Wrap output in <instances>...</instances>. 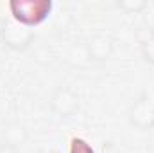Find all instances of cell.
<instances>
[{
    "label": "cell",
    "mask_w": 154,
    "mask_h": 153,
    "mask_svg": "<svg viewBox=\"0 0 154 153\" xmlns=\"http://www.w3.org/2000/svg\"><path fill=\"white\" fill-rule=\"evenodd\" d=\"M7 9L13 20L34 29L50 16L54 4L50 0H9Z\"/></svg>",
    "instance_id": "1"
},
{
    "label": "cell",
    "mask_w": 154,
    "mask_h": 153,
    "mask_svg": "<svg viewBox=\"0 0 154 153\" xmlns=\"http://www.w3.org/2000/svg\"><path fill=\"white\" fill-rule=\"evenodd\" d=\"M34 40H36V31L34 29L18 24L11 16L4 18L0 22V41L7 49H11L14 52H23V50L32 47Z\"/></svg>",
    "instance_id": "2"
},
{
    "label": "cell",
    "mask_w": 154,
    "mask_h": 153,
    "mask_svg": "<svg viewBox=\"0 0 154 153\" xmlns=\"http://www.w3.org/2000/svg\"><path fill=\"white\" fill-rule=\"evenodd\" d=\"M127 121L136 130L154 128V86L142 90L138 97L129 105Z\"/></svg>",
    "instance_id": "3"
},
{
    "label": "cell",
    "mask_w": 154,
    "mask_h": 153,
    "mask_svg": "<svg viewBox=\"0 0 154 153\" xmlns=\"http://www.w3.org/2000/svg\"><path fill=\"white\" fill-rule=\"evenodd\" d=\"M48 105H50V110L56 117L68 119L81 110V96L72 86L61 85L52 92Z\"/></svg>",
    "instance_id": "4"
},
{
    "label": "cell",
    "mask_w": 154,
    "mask_h": 153,
    "mask_svg": "<svg viewBox=\"0 0 154 153\" xmlns=\"http://www.w3.org/2000/svg\"><path fill=\"white\" fill-rule=\"evenodd\" d=\"M86 47L91 61H108L115 52V40L106 33H97L86 40Z\"/></svg>",
    "instance_id": "5"
},
{
    "label": "cell",
    "mask_w": 154,
    "mask_h": 153,
    "mask_svg": "<svg viewBox=\"0 0 154 153\" xmlns=\"http://www.w3.org/2000/svg\"><path fill=\"white\" fill-rule=\"evenodd\" d=\"M2 135H4V142H9V144L20 148V146L29 139V130H27V126H25L23 122H20V121H11V122H7V124L4 126Z\"/></svg>",
    "instance_id": "6"
},
{
    "label": "cell",
    "mask_w": 154,
    "mask_h": 153,
    "mask_svg": "<svg viewBox=\"0 0 154 153\" xmlns=\"http://www.w3.org/2000/svg\"><path fill=\"white\" fill-rule=\"evenodd\" d=\"M66 61H68L72 67H77V69H82V67H86V65L91 63V58H90L86 41H75V43L68 49V52H66Z\"/></svg>",
    "instance_id": "7"
},
{
    "label": "cell",
    "mask_w": 154,
    "mask_h": 153,
    "mask_svg": "<svg viewBox=\"0 0 154 153\" xmlns=\"http://www.w3.org/2000/svg\"><path fill=\"white\" fill-rule=\"evenodd\" d=\"M140 54L145 63L154 65V27H151L140 38Z\"/></svg>",
    "instance_id": "8"
},
{
    "label": "cell",
    "mask_w": 154,
    "mask_h": 153,
    "mask_svg": "<svg viewBox=\"0 0 154 153\" xmlns=\"http://www.w3.org/2000/svg\"><path fill=\"white\" fill-rule=\"evenodd\" d=\"M115 5L118 9H122V11H125V13H142L147 5H149V2L147 0H116Z\"/></svg>",
    "instance_id": "9"
},
{
    "label": "cell",
    "mask_w": 154,
    "mask_h": 153,
    "mask_svg": "<svg viewBox=\"0 0 154 153\" xmlns=\"http://www.w3.org/2000/svg\"><path fill=\"white\" fill-rule=\"evenodd\" d=\"M68 153H95V150L91 148V144L86 141V139H81V137H74L70 141V146H68Z\"/></svg>",
    "instance_id": "10"
},
{
    "label": "cell",
    "mask_w": 154,
    "mask_h": 153,
    "mask_svg": "<svg viewBox=\"0 0 154 153\" xmlns=\"http://www.w3.org/2000/svg\"><path fill=\"white\" fill-rule=\"evenodd\" d=\"M0 153H20V148L9 144V142H0Z\"/></svg>",
    "instance_id": "11"
}]
</instances>
